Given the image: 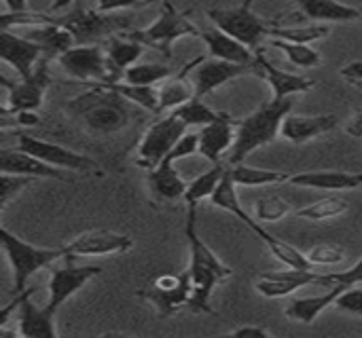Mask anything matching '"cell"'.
<instances>
[{"mask_svg": "<svg viewBox=\"0 0 362 338\" xmlns=\"http://www.w3.org/2000/svg\"><path fill=\"white\" fill-rule=\"evenodd\" d=\"M172 112H174L187 127H204V125L212 123V121L218 116V112L212 110L208 104H204L202 97H193V99H189L187 104L178 106L176 110H172Z\"/></svg>", "mask_w": 362, "mask_h": 338, "instance_id": "obj_38", "label": "cell"}, {"mask_svg": "<svg viewBox=\"0 0 362 338\" xmlns=\"http://www.w3.org/2000/svg\"><path fill=\"white\" fill-rule=\"evenodd\" d=\"M2 87L6 89V102L2 106V114L15 112H36L42 106L45 93L51 85L49 59L42 57L30 78H21L19 83H11L6 76H0Z\"/></svg>", "mask_w": 362, "mask_h": 338, "instance_id": "obj_8", "label": "cell"}, {"mask_svg": "<svg viewBox=\"0 0 362 338\" xmlns=\"http://www.w3.org/2000/svg\"><path fill=\"white\" fill-rule=\"evenodd\" d=\"M346 131H348L352 138H362V108L352 116V121L346 125Z\"/></svg>", "mask_w": 362, "mask_h": 338, "instance_id": "obj_46", "label": "cell"}, {"mask_svg": "<svg viewBox=\"0 0 362 338\" xmlns=\"http://www.w3.org/2000/svg\"><path fill=\"white\" fill-rule=\"evenodd\" d=\"M350 210V203L341 197H322L301 210L295 212L297 218L303 220H312V222H325V220H333L344 216Z\"/></svg>", "mask_w": 362, "mask_h": 338, "instance_id": "obj_34", "label": "cell"}, {"mask_svg": "<svg viewBox=\"0 0 362 338\" xmlns=\"http://www.w3.org/2000/svg\"><path fill=\"white\" fill-rule=\"evenodd\" d=\"M0 57L19 74V78H30L42 59V49L30 38H25L23 34L2 30L0 32Z\"/></svg>", "mask_w": 362, "mask_h": 338, "instance_id": "obj_16", "label": "cell"}, {"mask_svg": "<svg viewBox=\"0 0 362 338\" xmlns=\"http://www.w3.org/2000/svg\"><path fill=\"white\" fill-rule=\"evenodd\" d=\"M4 4H6V8L11 13H23V11H28V0H4Z\"/></svg>", "mask_w": 362, "mask_h": 338, "instance_id": "obj_47", "label": "cell"}, {"mask_svg": "<svg viewBox=\"0 0 362 338\" xmlns=\"http://www.w3.org/2000/svg\"><path fill=\"white\" fill-rule=\"evenodd\" d=\"M329 34V28L322 23H314V25H295V28H282V25H272L269 28V36L272 38H282V40H291V42H314L320 40Z\"/></svg>", "mask_w": 362, "mask_h": 338, "instance_id": "obj_37", "label": "cell"}, {"mask_svg": "<svg viewBox=\"0 0 362 338\" xmlns=\"http://www.w3.org/2000/svg\"><path fill=\"white\" fill-rule=\"evenodd\" d=\"M291 186L314 191H354L362 186V171H301L288 176Z\"/></svg>", "mask_w": 362, "mask_h": 338, "instance_id": "obj_23", "label": "cell"}, {"mask_svg": "<svg viewBox=\"0 0 362 338\" xmlns=\"http://www.w3.org/2000/svg\"><path fill=\"white\" fill-rule=\"evenodd\" d=\"M32 182H34V178H28V176L2 174V182H0V210H4L11 203V199L17 197V193H21Z\"/></svg>", "mask_w": 362, "mask_h": 338, "instance_id": "obj_41", "label": "cell"}, {"mask_svg": "<svg viewBox=\"0 0 362 338\" xmlns=\"http://www.w3.org/2000/svg\"><path fill=\"white\" fill-rule=\"evenodd\" d=\"M291 110H293L291 97H284V99L274 97L265 102L263 106H259L252 114L242 119L238 123L235 144L229 150V163L231 165L244 163L250 152L272 144L280 135L282 121Z\"/></svg>", "mask_w": 362, "mask_h": 338, "instance_id": "obj_3", "label": "cell"}, {"mask_svg": "<svg viewBox=\"0 0 362 338\" xmlns=\"http://www.w3.org/2000/svg\"><path fill=\"white\" fill-rule=\"evenodd\" d=\"M0 169L2 174H15V176H28V178H51V180H66L64 171L59 167H53L45 163L42 159L23 152L19 148L15 150H2L0 155Z\"/></svg>", "mask_w": 362, "mask_h": 338, "instance_id": "obj_22", "label": "cell"}, {"mask_svg": "<svg viewBox=\"0 0 362 338\" xmlns=\"http://www.w3.org/2000/svg\"><path fill=\"white\" fill-rule=\"evenodd\" d=\"M142 301H146L161 318H170L182 307H189L193 296V282L189 271L185 273H165L153 279V284L138 292Z\"/></svg>", "mask_w": 362, "mask_h": 338, "instance_id": "obj_7", "label": "cell"}, {"mask_svg": "<svg viewBox=\"0 0 362 338\" xmlns=\"http://www.w3.org/2000/svg\"><path fill=\"white\" fill-rule=\"evenodd\" d=\"M362 284L356 286H348L335 301V309L341 311V313H350V315H356L362 318Z\"/></svg>", "mask_w": 362, "mask_h": 338, "instance_id": "obj_42", "label": "cell"}, {"mask_svg": "<svg viewBox=\"0 0 362 338\" xmlns=\"http://www.w3.org/2000/svg\"><path fill=\"white\" fill-rule=\"evenodd\" d=\"M70 4H72V0H53L51 11H62V8H68Z\"/></svg>", "mask_w": 362, "mask_h": 338, "instance_id": "obj_48", "label": "cell"}, {"mask_svg": "<svg viewBox=\"0 0 362 338\" xmlns=\"http://www.w3.org/2000/svg\"><path fill=\"white\" fill-rule=\"evenodd\" d=\"M305 256L314 267H335L346 260V250L335 243H318L308 250Z\"/></svg>", "mask_w": 362, "mask_h": 338, "instance_id": "obj_40", "label": "cell"}, {"mask_svg": "<svg viewBox=\"0 0 362 338\" xmlns=\"http://www.w3.org/2000/svg\"><path fill=\"white\" fill-rule=\"evenodd\" d=\"M57 64L64 68V72L81 83L87 85H100L108 83V66H106V53L95 44H78L68 49L57 57Z\"/></svg>", "mask_w": 362, "mask_h": 338, "instance_id": "obj_12", "label": "cell"}, {"mask_svg": "<svg viewBox=\"0 0 362 338\" xmlns=\"http://www.w3.org/2000/svg\"><path fill=\"white\" fill-rule=\"evenodd\" d=\"M199 34L202 32L185 15H180L170 0H165L157 21H153L144 30L132 32L127 36L142 42L144 47H153V49L161 51L165 57H172V47L176 40H180L182 36H199Z\"/></svg>", "mask_w": 362, "mask_h": 338, "instance_id": "obj_5", "label": "cell"}, {"mask_svg": "<svg viewBox=\"0 0 362 338\" xmlns=\"http://www.w3.org/2000/svg\"><path fill=\"white\" fill-rule=\"evenodd\" d=\"M112 91H117L121 97L127 102L148 110V112H161V102H159V85H119V83H100Z\"/></svg>", "mask_w": 362, "mask_h": 338, "instance_id": "obj_31", "label": "cell"}, {"mask_svg": "<svg viewBox=\"0 0 362 338\" xmlns=\"http://www.w3.org/2000/svg\"><path fill=\"white\" fill-rule=\"evenodd\" d=\"M146 2H151V0H98V11L100 13H115V11L142 6Z\"/></svg>", "mask_w": 362, "mask_h": 338, "instance_id": "obj_43", "label": "cell"}, {"mask_svg": "<svg viewBox=\"0 0 362 338\" xmlns=\"http://www.w3.org/2000/svg\"><path fill=\"white\" fill-rule=\"evenodd\" d=\"M310 284H322L329 288V277L314 269L286 267V271L261 273L255 282V290L265 298H286L288 294H295L299 288H305Z\"/></svg>", "mask_w": 362, "mask_h": 338, "instance_id": "obj_13", "label": "cell"}, {"mask_svg": "<svg viewBox=\"0 0 362 338\" xmlns=\"http://www.w3.org/2000/svg\"><path fill=\"white\" fill-rule=\"evenodd\" d=\"M225 167L218 163L214 165L212 169L204 171L202 176H197L189 186H187V193H185V203L187 205H199L204 199H212V195L216 193L223 176H225Z\"/></svg>", "mask_w": 362, "mask_h": 338, "instance_id": "obj_33", "label": "cell"}, {"mask_svg": "<svg viewBox=\"0 0 362 338\" xmlns=\"http://www.w3.org/2000/svg\"><path fill=\"white\" fill-rule=\"evenodd\" d=\"M23 36L30 38L32 42H36L42 49V55L47 59H57L62 53L72 49L76 42L74 34L66 25H62L59 21H47L40 25H30V28H25Z\"/></svg>", "mask_w": 362, "mask_h": 338, "instance_id": "obj_24", "label": "cell"}, {"mask_svg": "<svg viewBox=\"0 0 362 338\" xmlns=\"http://www.w3.org/2000/svg\"><path fill=\"white\" fill-rule=\"evenodd\" d=\"M21 303L17 309V334L23 338H57L55 330V311H51L49 307H36L30 296L32 290H25L19 294Z\"/></svg>", "mask_w": 362, "mask_h": 338, "instance_id": "obj_18", "label": "cell"}, {"mask_svg": "<svg viewBox=\"0 0 362 338\" xmlns=\"http://www.w3.org/2000/svg\"><path fill=\"white\" fill-rule=\"evenodd\" d=\"M59 23L66 25V28L74 34L76 42H85V44H87L89 40H93V38H98V36H102V34H110L115 28L123 25V23H119L117 19L102 17L100 11H87V8H76V11H72L68 17L59 19Z\"/></svg>", "mask_w": 362, "mask_h": 338, "instance_id": "obj_26", "label": "cell"}, {"mask_svg": "<svg viewBox=\"0 0 362 338\" xmlns=\"http://www.w3.org/2000/svg\"><path fill=\"white\" fill-rule=\"evenodd\" d=\"M172 76L168 66L161 64H134L125 70L123 80L127 85H161Z\"/></svg>", "mask_w": 362, "mask_h": 338, "instance_id": "obj_36", "label": "cell"}, {"mask_svg": "<svg viewBox=\"0 0 362 338\" xmlns=\"http://www.w3.org/2000/svg\"><path fill=\"white\" fill-rule=\"evenodd\" d=\"M66 112L95 135H110L129 125L127 99L104 85H91L89 91L66 104Z\"/></svg>", "mask_w": 362, "mask_h": 338, "instance_id": "obj_2", "label": "cell"}, {"mask_svg": "<svg viewBox=\"0 0 362 338\" xmlns=\"http://www.w3.org/2000/svg\"><path fill=\"white\" fill-rule=\"evenodd\" d=\"M299 11L316 21V23H329V21H354L362 17V8L341 4L337 0H295Z\"/></svg>", "mask_w": 362, "mask_h": 338, "instance_id": "obj_29", "label": "cell"}, {"mask_svg": "<svg viewBox=\"0 0 362 338\" xmlns=\"http://www.w3.org/2000/svg\"><path fill=\"white\" fill-rule=\"evenodd\" d=\"M252 2H255V0H244V2H242V6H248V8H250V6H252Z\"/></svg>", "mask_w": 362, "mask_h": 338, "instance_id": "obj_49", "label": "cell"}, {"mask_svg": "<svg viewBox=\"0 0 362 338\" xmlns=\"http://www.w3.org/2000/svg\"><path fill=\"white\" fill-rule=\"evenodd\" d=\"M233 182L238 186H276L286 184L288 174L276 171V169H261V167H248L244 163H238L229 169Z\"/></svg>", "mask_w": 362, "mask_h": 338, "instance_id": "obj_32", "label": "cell"}, {"mask_svg": "<svg viewBox=\"0 0 362 338\" xmlns=\"http://www.w3.org/2000/svg\"><path fill=\"white\" fill-rule=\"evenodd\" d=\"M17 148L23 150V152H30V155L42 159L45 163H49L53 167H59V169H70V171H81V174L83 171L102 174L100 163L93 161L91 157L74 152V150H70L66 146H59L55 142H49V140H40V138L21 133L17 138Z\"/></svg>", "mask_w": 362, "mask_h": 338, "instance_id": "obj_10", "label": "cell"}, {"mask_svg": "<svg viewBox=\"0 0 362 338\" xmlns=\"http://www.w3.org/2000/svg\"><path fill=\"white\" fill-rule=\"evenodd\" d=\"M144 44L134 40L132 36H110L106 40V66H108V83L123 80V74L129 66H134L142 57Z\"/></svg>", "mask_w": 362, "mask_h": 338, "instance_id": "obj_25", "label": "cell"}, {"mask_svg": "<svg viewBox=\"0 0 362 338\" xmlns=\"http://www.w3.org/2000/svg\"><path fill=\"white\" fill-rule=\"evenodd\" d=\"M250 70H255V66H242V64H233V61H225V59H216V57L197 59L191 70V83L195 89V97L210 95L212 91L221 89L223 85L231 83L233 78L248 74Z\"/></svg>", "mask_w": 362, "mask_h": 338, "instance_id": "obj_15", "label": "cell"}, {"mask_svg": "<svg viewBox=\"0 0 362 338\" xmlns=\"http://www.w3.org/2000/svg\"><path fill=\"white\" fill-rule=\"evenodd\" d=\"M293 210H291V203H286L282 197H261L255 205V216L257 220L261 222H280L282 218L291 216Z\"/></svg>", "mask_w": 362, "mask_h": 338, "instance_id": "obj_39", "label": "cell"}, {"mask_svg": "<svg viewBox=\"0 0 362 338\" xmlns=\"http://www.w3.org/2000/svg\"><path fill=\"white\" fill-rule=\"evenodd\" d=\"M132 248H134V239L129 235L108 231V229H93V231L81 233L70 243H66L64 256H72V258L108 256V254H125Z\"/></svg>", "mask_w": 362, "mask_h": 338, "instance_id": "obj_14", "label": "cell"}, {"mask_svg": "<svg viewBox=\"0 0 362 338\" xmlns=\"http://www.w3.org/2000/svg\"><path fill=\"white\" fill-rule=\"evenodd\" d=\"M174 163H176V159L172 155H168L146 176L148 193H151V199L155 203H174L178 199H185V193H187L189 184L180 178Z\"/></svg>", "mask_w": 362, "mask_h": 338, "instance_id": "obj_21", "label": "cell"}, {"mask_svg": "<svg viewBox=\"0 0 362 338\" xmlns=\"http://www.w3.org/2000/svg\"><path fill=\"white\" fill-rule=\"evenodd\" d=\"M193 66V61L178 74V76H170L168 80H163L159 85V102H161V112L163 110H176L178 106L187 104L189 99L195 97V89H193V83L185 80L189 68Z\"/></svg>", "mask_w": 362, "mask_h": 338, "instance_id": "obj_30", "label": "cell"}, {"mask_svg": "<svg viewBox=\"0 0 362 338\" xmlns=\"http://www.w3.org/2000/svg\"><path fill=\"white\" fill-rule=\"evenodd\" d=\"M235 131H238V121H233L229 114L218 112V116L199 127V155L206 157L210 163L218 165L221 157L229 152L235 144Z\"/></svg>", "mask_w": 362, "mask_h": 338, "instance_id": "obj_17", "label": "cell"}, {"mask_svg": "<svg viewBox=\"0 0 362 338\" xmlns=\"http://www.w3.org/2000/svg\"><path fill=\"white\" fill-rule=\"evenodd\" d=\"M199 38L206 42V47L210 51V57L233 61V64H242V66H255L257 53L250 47H246L244 42H240L233 36H229L227 32H223L218 28L202 30Z\"/></svg>", "mask_w": 362, "mask_h": 338, "instance_id": "obj_27", "label": "cell"}, {"mask_svg": "<svg viewBox=\"0 0 362 338\" xmlns=\"http://www.w3.org/2000/svg\"><path fill=\"white\" fill-rule=\"evenodd\" d=\"M339 74H341V78H346L352 85H362V59L350 61L348 66H344L339 70Z\"/></svg>", "mask_w": 362, "mask_h": 338, "instance_id": "obj_44", "label": "cell"}, {"mask_svg": "<svg viewBox=\"0 0 362 338\" xmlns=\"http://www.w3.org/2000/svg\"><path fill=\"white\" fill-rule=\"evenodd\" d=\"M0 243H2V252L13 269V290L15 294L25 292L28 288V279L42 271L45 267H49L55 260H64V248H38L32 246L23 239H19L17 235H13L6 227L0 229Z\"/></svg>", "mask_w": 362, "mask_h": 338, "instance_id": "obj_4", "label": "cell"}, {"mask_svg": "<svg viewBox=\"0 0 362 338\" xmlns=\"http://www.w3.org/2000/svg\"><path fill=\"white\" fill-rule=\"evenodd\" d=\"M102 269L98 265H76V258L64 256V265L51 271L49 277V301L47 307L51 311H59V307L72 298L85 284H89L93 277H98Z\"/></svg>", "mask_w": 362, "mask_h": 338, "instance_id": "obj_11", "label": "cell"}, {"mask_svg": "<svg viewBox=\"0 0 362 338\" xmlns=\"http://www.w3.org/2000/svg\"><path fill=\"white\" fill-rule=\"evenodd\" d=\"M337 127L335 114H293L288 112L282 121L280 135L291 144H305L312 142Z\"/></svg>", "mask_w": 362, "mask_h": 338, "instance_id": "obj_19", "label": "cell"}, {"mask_svg": "<svg viewBox=\"0 0 362 338\" xmlns=\"http://www.w3.org/2000/svg\"><path fill=\"white\" fill-rule=\"evenodd\" d=\"M231 337H261V338H267L272 337V332L267 330V328H263V326H252V324H248V326H238V328H233L231 332H229Z\"/></svg>", "mask_w": 362, "mask_h": 338, "instance_id": "obj_45", "label": "cell"}, {"mask_svg": "<svg viewBox=\"0 0 362 338\" xmlns=\"http://www.w3.org/2000/svg\"><path fill=\"white\" fill-rule=\"evenodd\" d=\"M272 47L282 51L286 55V59L297 68H316L322 61L320 53L305 42H291V40H282V38H272Z\"/></svg>", "mask_w": 362, "mask_h": 338, "instance_id": "obj_35", "label": "cell"}, {"mask_svg": "<svg viewBox=\"0 0 362 338\" xmlns=\"http://www.w3.org/2000/svg\"><path fill=\"white\" fill-rule=\"evenodd\" d=\"M187 133V125L170 110V114L155 121L142 135L136 150V165L151 171L155 169Z\"/></svg>", "mask_w": 362, "mask_h": 338, "instance_id": "obj_6", "label": "cell"}, {"mask_svg": "<svg viewBox=\"0 0 362 338\" xmlns=\"http://www.w3.org/2000/svg\"><path fill=\"white\" fill-rule=\"evenodd\" d=\"M185 235L189 243V275L193 282V296L189 309L193 313H214L210 298L221 282H227L233 271L212 252V248L197 233V205H187Z\"/></svg>", "mask_w": 362, "mask_h": 338, "instance_id": "obj_1", "label": "cell"}, {"mask_svg": "<svg viewBox=\"0 0 362 338\" xmlns=\"http://www.w3.org/2000/svg\"><path fill=\"white\" fill-rule=\"evenodd\" d=\"M348 286L344 284H335L331 286L327 292L318 294V296H308V298H295L286 309H284V315L293 322H299V324H314L329 307L335 305L337 296L346 290Z\"/></svg>", "mask_w": 362, "mask_h": 338, "instance_id": "obj_28", "label": "cell"}, {"mask_svg": "<svg viewBox=\"0 0 362 338\" xmlns=\"http://www.w3.org/2000/svg\"><path fill=\"white\" fill-rule=\"evenodd\" d=\"M208 19L214 23V28L227 32L235 40L244 42L252 51L259 49L265 34H269L272 23L261 19L257 13H252L248 6H231V8H210Z\"/></svg>", "mask_w": 362, "mask_h": 338, "instance_id": "obj_9", "label": "cell"}, {"mask_svg": "<svg viewBox=\"0 0 362 338\" xmlns=\"http://www.w3.org/2000/svg\"><path fill=\"white\" fill-rule=\"evenodd\" d=\"M255 70H259V74L265 78V83L274 91V97L276 99L293 97L297 93H308V91L314 89V80L312 78H305V76H299V74H293V72H286V70L276 68L263 55V51H259V49H257Z\"/></svg>", "mask_w": 362, "mask_h": 338, "instance_id": "obj_20", "label": "cell"}]
</instances>
